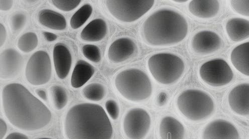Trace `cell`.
I'll list each match as a JSON object with an SVG mask.
<instances>
[{"instance_id":"8d00e7d4","label":"cell","mask_w":249,"mask_h":139,"mask_svg":"<svg viewBox=\"0 0 249 139\" xmlns=\"http://www.w3.org/2000/svg\"><path fill=\"white\" fill-rule=\"evenodd\" d=\"M43 35L44 36L45 39L49 42L54 41L57 39V36L55 34L51 32H44L43 33Z\"/></svg>"},{"instance_id":"ab89813d","label":"cell","mask_w":249,"mask_h":139,"mask_svg":"<svg viewBox=\"0 0 249 139\" xmlns=\"http://www.w3.org/2000/svg\"><path fill=\"white\" fill-rule=\"evenodd\" d=\"M50 139V138H41V139Z\"/></svg>"},{"instance_id":"d590c367","label":"cell","mask_w":249,"mask_h":139,"mask_svg":"<svg viewBox=\"0 0 249 139\" xmlns=\"http://www.w3.org/2000/svg\"><path fill=\"white\" fill-rule=\"evenodd\" d=\"M5 139H29L24 134L20 133H12L9 134Z\"/></svg>"},{"instance_id":"2e32d148","label":"cell","mask_w":249,"mask_h":139,"mask_svg":"<svg viewBox=\"0 0 249 139\" xmlns=\"http://www.w3.org/2000/svg\"><path fill=\"white\" fill-rule=\"evenodd\" d=\"M53 61L56 73L58 78L64 79L71 70L72 57L68 48L64 45L58 44L53 50Z\"/></svg>"},{"instance_id":"4316f807","label":"cell","mask_w":249,"mask_h":139,"mask_svg":"<svg viewBox=\"0 0 249 139\" xmlns=\"http://www.w3.org/2000/svg\"><path fill=\"white\" fill-rule=\"evenodd\" d=\"M52 93L54 106L59 110L63 109L67 105L69 97L65 89L59 86H54L51 88Z\"/></svg>"},{"instance_id":"7a4b0ae2","label":"cell","mask_w":249,"mask_h":139,"mask_svg":"<svg viewBox=\"0 0 249 139\" xmlns=\"http://www.w3.org/2000/svg\"><path fill=\"white\" fill-rule=\"evenodd\" d=\"M69 139H111L113 129L103 108L99 105H76L68 111L65 122Z\"/></svg>"},{"instance_id":"9a60e30c","label":"cell","mask_w":249,"mask_h":139,"mask_svg":"<svg viewBox=\"0 0 249 139\" xmlns=\"http://www.w3.org/2000/svg\"><path fill=\"white\" fill-rule=\"evenodd\" d=\"M136 48V44L131 39L120 38L115 41L109 47L108 58L114 63L123 62L134 53Z\"/></svg>"},{"instance_id":"1f68e13d","label":"cell","mask_w":249,"mask_h":139,"mask_svg":"<svg viewBox=\"0 0 249 139\" xmlns=\"http://www.w3.org/2000/svg\"><path fill=\"white\" fill-rule=\"evenodd\" d=\"M106 110L113 120L118 119L119 115V108L117 103L113 100H109L106 103Z\"/></svg>"},{"instance_id":"52a82bcc","label":"cell","mask_w":249,"mask_h":139,"mask_svg":"<svg viewBox=\"0 0 249 139\" xmlns=\"http://www.w3.org/2000/svg\"><path fill=\"white\" fill-rule=\"evenodd\" d=\"M106 7L112 16L124 23H131L142 18L153 6L155 1L143 0H107Z\"/></svg>"},{"instance_id":"4dcf8cb0","label":"cell","mask_w":249,"mask_h":139,"mask_svg":"<svg viewBox=\"0 0 249 139\" xmlns=\"http://www.w3.org/2000/svg\"><path fill=\"white\" fill-rule=\"evenodd\" d=\"M50 2L59 10L65 12L74 9L81 2V1H57V0H53Z\"/></svg>"},{"instance_id":"d4e9b609","label":"cell","mask_w":249,"mask_h":139,"mask_svg":"<svg viewBox=\"0 0 249 139\" xmlns=\"http://www.w3.org/2000/svg\"><path fill=\"white\" fill-rule=\"evenodd\" d=\"M92 12V8L89 4L82 6L71 17L70 21L71 28L76 29L82 27L90 17Z\"/></svg>"},{"instance_id":"e0dca14e","label":"cell","mask_w":249,"mask_h":139,"mask_svg":"<svg viewBox=\"0 0 249 139\" xmlns=\"http://www.w3.org/2000/svg\"><path fill=\"white\" fill-rule=\"evenodd\" d=\"M220 4L218 1L193 0L189 6L190 12L196 17L201 19L213 18L219 13Z\"/></svg>"},{"instance_id":"5b68a950","label":"cell","mask_w":249,"mask_h":139,"mask_svg":"<svg viewBox=\"0 0 249 139\" xmlns=\"http://www.w3.org/2000/svg\"><path fill=\"white\" fill-rule=\"evenodd\" d=\"M177 106L184 117L193 121L208 119L215 108L212 97L206 92L196 89L182 92L178 98Z\"/></svg>"},{"instance_id":"ba28073f","label":"cell","mask_w":249,"mask_h":139,"mask_svg":"<svg viewBox=\"0 0 249 139\" xmlns=\"http://www.w3.org/2000/svg\"><path fill=\"white\" fill-rule=\"evenodd\" d=\"M25 76L27 81L33 85L48 83L52 76L51 60L48 53L43 51L34 53L27 64Z\"/></svg>"},{"instance_id":"cb8c5ba5","label":"cell","mask_w":249,"mask_h":139,"mask_svg":"<svg viewBox=\"0 0 249 139\" xmlns=\"http://www.w3.org/2000/svg\"><path fill=\"white\" fill-rule=\"evenodd\" d=\"M85 98L92 101H99L105 96V87L100 83H92L86 86L83 90Z\"/></svg>"},{"instance_id":"5bb4252c","label":"cell","mask_w":249,"mask_h":139,"mask_svg":"<svg viewBox=\"0 0 249 139\" xmlns=\"http://www.w3.org/2000/svg\"><path fill=\"white\" fill-rule=\"evenodd\" d=\"M228 102L233 112L243 116L249 115V83L233 88L229 94Z\"/></svg>"},{"instance_id":"d6986e66","label":"cell","mask_w":249,"mask_h":139,"mask_svg":"<svg viewBox=\"0 0 249 139\" xmlns=\"http://www.w3.org/2000/svg\"><path fill=\"white\" fill-rule=\"evenodd\" d=\"M226 30L231 41H244L249 38V21L240 18L230 19L226 23Z\"/></svg>"},{"instance_id":"7c38bea8","label":"cell","mask_w":249,"mask_h":139,"mask_svg":"<svg viewBox=\"0 0 249 139\" xmlns=\"http://www.w3.org/2000/svg\"><path fill=\"white\" fill-rule=\"evenodd\" d=\"M239 139V133L234 125L223 119H216L211 122L202 133V139Z\"/></svg>"},{"instance_id":"603a6c76","label":"cell","mask_w":249,"mask_h":139,"mask_svg":"<svg viewBox=\"0 0 249 139\" xmlns=\"http://www.w3.org/2000/svg\"><path fill=\"white\" fill-rule=\"evenodd\" d=\"M38 21L43 26L55 30H64L67 28V21L64 16L55 11L44 9L38 14Z\"/></svg>"},{"instance_id":"ac0fdd59","label":"cell","mask_w":249,"mask_h":139,"mask_svg":"<svg viewBox=\"0 0 249 139\" xmlns=\"http://www.w3.org/2000/svg\"><path fill=\"white\" fill-rule=\"evenodd\" d=\"M160 133L162 139H183L185 130L176 118L166 116L160 122Z\"/></svg>"},{"instance_id":"3957f363","label":"cell","mask_w":249,"mask_h":139,"mask_svg":"<svg viewBox=\"0 0 249 139\" xmlns=\"http://www.w3.org/2000/svg\"><path fill=\"white\" fill-rule=\"evenodd\" d=\"M142 29L148 44L164 46L182 41L188 34L189 25L178 12L165 8L151 15L144 22Z\"/></svg>"},{"instance_id":"f546056e","label":"cell","mask_w":249,"mask_h":139,"mask_svg":"<svg viewBox=\"0 0 249 139\" xmlns=\"http://www.w3.org/2000/svg\"><path fill=\"white\" fill-rule=\"evenodd\" d=\"M27 21L26 15L22 13H18L13 15L11 19V26L14 31L22 29Z\"/></svg>"},{"instance_id":"f35d334b","label":"cell","mask_w":249,"mask_h":139,"mask_svg":"<svg viewBox=\"0 0 249 139\" xmlns=\"http://www.w3.org/2000/svg\"><path fill=\"white\" fill-rule=\"evenodd\" d=\"M174 1L175 2L180 3H183L188 2V1H187V0H175V1Z\"/></svg>"},{"instance_id":"4fadbf2b","label":"cell","mask_w":249,"mask_h":139,"mask_svg":"<svg viewBox=\"0 0 249 139\" xmlns=\"http://www.w3.org/2000/svg\"><path fill=\"white\" fill-rule=\"evenodd\" d=\"M222 45L220 37L211 31H202L193 38L192 46L196 53L208 54L219 50Z\"/></svg>"},{"instance_id":"e575fe53","label":"cell","mask_w":249,"mask_h":139,"mask_svg":"<svg viewBox=\"0 0 249 139\" xmlns=\"http://www.w3.org/2000/svg\"><path fill=\"white\" fill-rule=\"evenodd\" d=\"M7 130L6 123L3 119L0 120V139H2L5 136Z\"/></svg>"},{"instance_id":"ffe728a7","label":"cell","mask_w":249,"mask_h":139,"mask_svg":"<svg viewBox=\"0 0 249 139\" xmlns=\"http://www.w3.org/2000/svg\"><path fill=\"white\" fill-rule=\"evenodd\" d=\"M231 61L241 74L249 77V42L242 44L233 49Z\"/></svg>"},{"instance_id":"74e56055","label":"cell","mask_w":249,"mask_h":139,"mask_svg":"<svg viewBox=\"0 0 249 139\" xmlns=\"http://www.w3.org/2000/svg\"><path fill=\"white\" fill-rule=\"evenodd\" d=\"M36 93L38 96L43 100L46 101L48 100L46 92L42 89H38L36 90Z\"/></svg>"},{"instance_id":"8fae6325","label":"cell","mask_w":249,"mask_h":139,"mask_svg":"<svg viewBox=\"0 0 249 139\" xmlns=\"http://www.w3.org/2000/svg\"><path fill=\"white\" fill-rule=\"evenodd\" d=\"M24 59L21 55L14 49H7L0 55V77L2 79H10L21 71Z\"/></svg>"},{"instance_id":"d6a6232c","label":"cell","mask_w":249,"mask_h":139,"mask_svg":"<svg viewBox=\"0 0 249 139\" xmlns=\"http://www.w3.org/2000/svg\"><path fill=\"white\" fill-rule=\"evenodd\" d=\"M13 5V1L11 0H0V10L1 11H9Z\"/></svg>"},{"instance_id":"44dd1931","label":"cell","mask_w":249,"mask_h":139,"mask_svg":"<svg viewBox=\"0 0 249 139\" xmlns=\"http://www.w3.org/2000/svg\"><path fill=\"white\" fill-rule=\"evenodd\" d=\"M107 31L106 22L102 19H97L90 22L83 29L81 37L85 41L97 42L105 37Z\"/></svg>"},{"instance_id":"83f0119b","label":"cell","mask_w":249,"mask_h":139,"mask_svg":"<svg viewBox=\"0 0 249 139\" xmlns=\"http://www.w3.org/2000/svg\"><path fill=\"white\" fill-rule=\"evenodd\" d=\"M83 53L84 56L94 63L100 62L101 60V54L97 46L93 45H86L83 48Z\"/></svg>"},{"instance_id":"836d02e7","label":"cell","mask_w":249,"mask_h":139,"mask_svg":"<svg viewBox=\"0 0 249 139\" xmlns=\"http://www.w3.org/2000/svg\"><path fill=\"white\" fill-rule=\"evenodd\" d=\"M7 37V31L2 24H0V47L4 44Z\"/></svg>"},{"instance_id":"277c9868","label":"cell","mask_w":249,"mask_h":139,"mask_svg":"<svg viewBox=\"0 0 249 139\" xmlns=\"http://www.w3.org/2000/svg\"><path fill=\"white\" fill-rule=\"evenodd\" d=\"M115 84L120 94L132 102L145 101L152 93V85L148 76L138 69L121 72L116 77Z\"/></svg>"},{"instance_id":"484cf974","label":"cell","mask_w":249,"mask_h":139,"mask_svg":"<svg viewBox=\"0 0 249 139\" xmlns=\"http://www.w3.org/2000/svg\"><path fill=\"white\" fill-rule=\"evenodd\" d=\"M38 40L36 34L28 32L18 40V47L22 52L29 53L34 51L38 46Z\"/></svg>"},{"instance_id":"7402d4cb","label":"cell","mask_w":249,"mask_h":139,"mask_svg":"<svg viewBox=\"0 0 249 139\" xmlns=\"http://www.w3.org/2000/svg\"><path fill=\"white\" fill-rule=\"evenodd\" d=\"M94 73V68L87 62L78 61L72 74L71 86L74 88L82 87L91 78Z\"/></svg>"},{"instance_id":"8992f818","label":"cell","mask_w":249,"mask_h":139,"mask_svg":"<svg viewBox=\"0 0 249 139\" xmlns=\"http://www.w3.org/2000/svg\"><path fill=\"white\" fill-rule=\"evenodd\" d=\"M148 66L153 78L163 85L172 84L178 81L185 69L183 60L168 53L152 55L148 60Z\"/></svg>"},{"instance_id":"30bf717a","label":"cell","mask_w":249,"mask_h":139,"mask_svg":"<svg viewBox=\"0 0 249 139\" xmlns=\"http://www.w3.org/2000/svg\"><path fill=\"white\" fill-rule=\"evenodd\" d=\"M151 122L150 116L146 110L133 108L124 116V132L130 139H144L150 130Z\"/></svg>"},{"instance_id":"9c48e42d","label":"cell","mask_w":249,"mask_h":139,"mask_svg":"<svg viewBox=\"0 0 249 139\" xmlns=\"http://www.w3.org/2000/svg\"><path fill=\"white\" fill-rule=\"evenodd\" d=\"M201 79L213 87H222L232 80L233 74L227 62L214 59L202 64L199 69Z\"/></svg>"},{"instance_id":"f1b7e54d","label":"cell","mask_w":249,"mask_h":139,"mask_svg":"<svg viewBox=\"0 0 249 139\" xmlns=\"http://www.w3.org/2000/svg\"><path fill=\"white\" fill-rule=\"evenodd\" d=\"M231 8L237 13L246 17H249V1L231 0L230 1Z\"/></svg>"},{"instance_id":"6da1fadb","label":"cell","mask_w":249,"mask_h":139,"mask_svg":"<svg viewBox=\"0 0 249 139\" xmlns=\"http://www.w3.org/2000/svg\"><path fill=\"white\" fill-rule=\"evenodd\" d=\"M2 99L6 118L19 129L35 131L48 126L51 122L52 115L48 107L21 84L5 86Z\"/></svg>"}]
</instances>
